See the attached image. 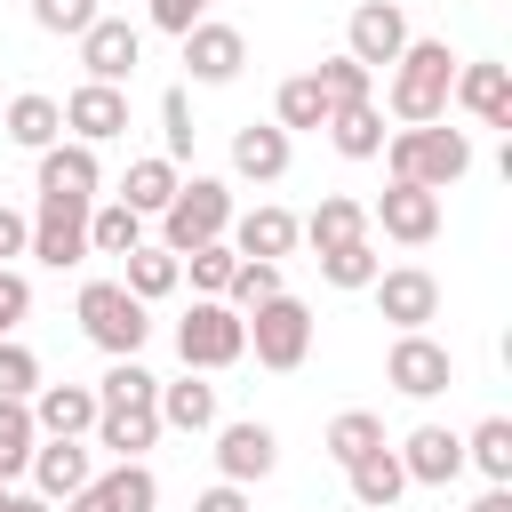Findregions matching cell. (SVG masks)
Masks as SVG:
<instances>
[{"label": "cell", "instance_id": "c3c4849f", "mask_svg": "<svg viewBox=\"0 0 512 512\" xmlns=\"http://www.w3.org/2000/svg\"><path fill=\"white\" fill-rule=\"evenodd\" d=\"M192 512H248V488H240V480H216V488H208Z\"/></svg>", "mask_w": 512, "mask_h": 512}, {"label": "cell", "instance_id": "e0dca14e", "mask_svg": "<svg viewBox=\"0 0 512 512\" xmlns=\"http://www.w3.org/2000/svg\"><path fill=\"white\" fill-rule=\"evenodd\" d=\"M400 472H408L416 488H448V480L464 472V440H456L448 424H416V432L400 440Z\"/></svg>", "mask_w": 512, "mask_h": 512}, {"label": "cell", "instance_id": "7a4b0ae2", "mask_svg": "<svg viewBox=\"0 0 512 512\" xmlns=\"http://www.w3.org/2000/svg\"><path fill=\"white\" fill-rule=\"evenodd\" d=\"M448 80H456V56L448 40H416L392 56V120L400 128H424V120H448Z\"/></svg>", "mask_w": 512, "mask_h": 512}, {"label": "cell", "instance_id": "d590c367", "mask_svg": "<svg viewBox=\"0 0 512 512\" xmlns=\"http://www.w3.org/2000/svg\"><path fill=\"white\" fill-rule=\"evenodd\" d=\"M464 464H480L488 480H512V424L504 416H480L472 440H464Z\"/></svg>", "mask_w": 512, "mask_h": 512}, {"label": "cell", "instance_id": "4dcf8cb0", "mask_svg": "<svg viewBox=\"0 0 512 512\" xmlns=\"http://www.w3.org/2000/svg\"><path fill=\"white\" fill-rule=\"evenodd\" d=\"M176 184H184V176H176V160H160V152H152V160H128V184H120V200H128L136 216H160Z\"/></svg>", "mask_w": 512, "mask_h": 512}, {"label": "cell", "instance_id": "681fc988", "mask_svg": "<svg viewBox=\"0 0 512 512\" xmlns=\"http://www.w3.org/2000/svg\"><path fill=\"white\" fill-rule=\"evenodd\" d=\"M472 512H512V480H488V496H480Z\"/></svg>", "mask_w": 512, "mask_h": 512}, {"label": "cell", "instance_id": "d4e9b609", "mask_svg": "<svg viewBox=\"0 0 512 512\" xmlns=\"http://www.w3.org/2000/svg\"><path fill=\"white\" fill-rule=\"evenodd\" d=\"M160 432H168V424H160L152 400H136V408H96V448H112V456H144Z\"/></svg>", "mask_w": 512, "mask_h": 512}, {"label": "cell", "instance_id": "bcb514c9", "mask_svg": "<svg viewBox=\"0 0 512 512\" xmlns=\"http://www.w3.org/2000/svg\"><path fill=\"white\" fill-rule=\"evenodd\" d=\"M200 16H208V0H152V24H160V32H176V40H184Z\"/></svg>", "mask_w": 512, "mask_h": 512}, {"label": "cell", "instance_id": "4316f807", "mask_svg": "<svg viewBox=\"0 0 512 512\" xmlns=\"http://www.w3.org/2000/svg\"><path fill=\"white\" fill-rule=\"evenodd\" d=\"M328 136H336L344 160H376L392 128H384V112H376V96H368V104H336V112H328Z\"/></svg>", "mask_w": 512, "mask_h": 512}, {"label": "cell", "instance_id": "2e32d148", "mask_svg": "<svg viewBox=\"0 0 512 512\" xmlns=\"http://www.w3.org/2000/svg\"><path fill=\"white\" fill-rule=\"evenodd\" d=\"M448 104H464L480 128H512V72L504 64H456Z\"/></svg>", "mask_w": 512, "mask_h": 512}, {"label": "cell", "instance_id": "60d3db41", "mask_svg": "<svg viewBox=\"0 0 512 512\" xmlns=\"http://www.w3.org/2000/svg\"><path fill=\"white\" fill-rule=\"evenodd\" d=\"M224 296H232V312H256L264 296H280V264L240 256V264H232V280H224Z\"/></svg>", "mask_w": 512, "mask_h": 512}, {"label": "cell", "instance_id": "7c38bea8", "mask_svg": "<svg viewBox=\"0 0 512 512\" xmlns=\"http://www.w3.org/2000/svg\"><path fill=\"white\" fill-rule=\"evenodd\" d=\"M136 56H144V32L128 24V16H96L88 32H80V64H88V80H128L136 72Z\"/></svg>", "mask_w": 512, "mask_h": 512}, {"label": "cell", "instance_id": "d6986e66", "mask_svg": "<svg viewBox=\"0 0 512 512\" xmlns=\"http://www.w3.org/2000/svg\"><path fill=\"white\" fill-rule=\"evenodd\" d=\"M272 464H280L272 424H256V416H248V424H224V432H216V472H224V480H240V488H248V480H264Z\"/></svg>", "mask_w": 512, "mask_h": 512}, {"label": "cell", "instance_id": "484cf974", "mask_svg": "<svg viewBox=\"0 0 512 512\" xmlns=\"http://www.w3.org/2000/svg\"><path fill=\"white\" fill-rule=\"evenodd\" d=\"M0 128H8V144H24V152H48V144L64 136V104H56V96H16V104L0 112Z\"/></svg>", "mask_w": 512, "mask_h": 512}, {"label": "cell", "instance_id": "74e56055", "mask_svg": "<svg viewBox=\"0 0 512 512\" xmlns=\"http://www.w3.org/2000/svg\"><path fill=\"white\" fill-rule=\"evenodd\" d=\"M136 400H160V376H144L136 360H112L96 376V408H136Z\"/></svg>", "mask_w": 512, "mask_h": 512}, {"label": "cell", "instance_id": "5bb4252c", "mask_svg": "<svg viewBox=\"0 0 512 512\" xmlns=\"http://www.w3.org/2000/svg\"><path fill=\"white\" fill-rule=\"evenodd\" d=\"M368 288H376V312H384L392 328H424V320L440 312V280H432L424 264H400V272H376Z\"/></svg>", "mask_w": 512, "mask_h": 512}, {"label": "cell", "instance_id": "44dd1931", "mask_svg": "<svg viewBox=\"0 0 512 512\" xmlns=\"http://www.w3.org/2000/svg\"><path fill=\"white\" fill-rule=\"evenodd\" d=\"M96 184H104L96 144H80V136L64 144V136H56V144L40 152V192H80V200H96Z\"/></svg>", "mask_w": 512, "mask_h": 512}, {"label": "cell", "instance_id": "6da1fadb", "mask_svg": "<svg viewBox=\"0 0 512 512\" xmlns=\"http://www.w3.org/2000/svg\"><path fill=\"white\" fill-rule=\"evenodd\" d=\"M384 160H392V184H424V192H448L464 168H472V136L448 128V120H424V128H392L384 136Z\"/></svg>", "mask_w": 512, "mask_h": 512}, {"label": "cell", "instance_id": "8992f818", "mask_svg": "<svg viewBox=\"0 0 512 512\" xmlns=\"http://www.w3.org/2000/svg\"><path fill=\"white\" fill-rule=\"evenodd\" d=\"M176 352H184V368H232V360L248 352V328H240L232 304L200 296V304L176 320Z\"/></svg>", "mask_w": 512, "mask_h": 512}, {"label": "cell", "instance_id": "7dc6e473", "mask_svg": "<svg viewBox=\"0 0 512 512\" xmlns=\"http://www.w3.org/2000/svg\"><path fill=\"white\" fill-rule=\"evenodd\" d=\"M24 248H32V216H16V208L0 200V264H8V256H24Z\"/></svg>", "mask_w": 512, "mask_h": 512}, {"label": "cell", "instance_id": "cb8c5ba5", "mask_svg": "<svg viewBox=\"0 0 512 512\" xmlns=\"http://www.w3.org/2000/svg\"><path fill=\"white\" fill-rule=\"evenodd\" d=\"M296 240H304V232H296L288 208H248V216L232 224V256H264V264H280Z\"/></svg>", "mask_w": 512, "mask_h": 512}, {"label": "cell", "instance_id": "4fadbf2b", "mask_svg": "<svg viewBox=\"0 0 512 512\" xmlns=\"http://www.w3.org/2000/svg\"><path fill=\"white\" fill-rule=\"evenodd\" d=\"M64 128H72L80 144H112V136H128V96H120L112 80H80V88L64 96Z\"/></svg>", "mask_w": 512, "mask_h": 512}, {"label": "cell", "instance_id": "f35d334b", "mask_svg": "<svg viewBox=\"0 0 512 512\" xmlns=\"http://www.w3.org/2000/svg\"><path fill=\"white\" fill-rule=\"evenodd\" d=\"M368 448H384V416L344 408V416L328 424V456H336V464H352V456H368Z\"/></svg>", "mask_w": 512, "mask_h": 512}, {"label": "cell", "instance_id": "603a6c76", "mask_svg": "<svg viewBox=\"0 0 512 512\" xmlns=\"http://www.w3.org/2000/svg\"><path fill=\"white\" fill-rule=\"evenodd\" d=\"M344 472H352V504H360V512H392V504H400V488H408L400 448H368V456H352Z\"/></svg>", "mask_w": 512, "mask_h": 512}, {"label": "cell", "instance_id": "f907efd6", "mask_svg": "<svg viewBox=\"0 0 512 512\" xmlns=\"http://www.w3.org/2000/svg\"><path fill=\"white\" fill-rule=\"evenodd\" d=\"M0 512H48V496H16V488L0 480Z\"/></svg>", "mask_w": 512, "mask_h": 512}, {"label": "cell", "instance_id": "b9f144b4", "mask_svg": "<svg viewBox=\"0 0 512 512\" xmlns=\"http://www.w3.org/2000/svg\"><path fill=\"white\" fill-rule=\"evenodd\" d=\"M160 136H168L160 160H192V136H200V128H192V96H184V88L160 96Z\"/></svg>", "mask_w": 512, "mask_h": 512}, {"label": "cell", "instance_id": "ba28073f", "mask_svg": "<svg viewBox=\"0 0 512 512\" xmlns=\"http://www.w3.org/2000/svg\"><path fill=\"white\" fill-rule=\"evenodd\" d=\"M384 376H392V392L432 400V392H448V384H456V360H448V344H432L424 328H400V344H392Z\"/></svg>", "mask_w": 512, "mask_h": 512}, {"label": "cell", "instance_id": "836d02e7", "mask_svg": "<svg viewBox=\"0 0 512 512\" xmlns=\"http://www.w3.org/2000/svg\"><path fill=\"white\" fill-rule=\"evenodd\" d=\"M32 440H40L32 400H0V480H16V472L32 464Z\"/></svg>", "mask_w": 512, "mask_h": 512}, {"label": "cell", "instance_id": "52a82bcc", "mask_svg": "<svg viewBox=\"0 0 512 512\" xmlns=\"http://www.w3.org/2000/svg\"><path fill=\"white\" fill-rule=\"evenodd\" d=\"M88 208L96 200H80V192H40V208H32V256L40 264H80L88 256Z\"/></svg>", "mask_w": 512, "mask_h": 512}, {"label": "cell", "instance_id": "e575fe53", "mask_svg": "<svg viewBox=\"0 0 512 512\" xmlns=\"http://www.w3.org/2000/svg\"><path fill=\"white\" fill-rule=\"evenodd\" d=\"M384 264H376V248H368V232L360 240H344V248H320V280L328 288H368Z\"/></svg>", "mask_w": 512, "mask_h": 512}, {"label": "cell", "instance_id": "f546056e", "mask_svg": "<svg viewBox=\"0 0 512 512\" xmlns=\"http://www.w3.org/2000/svg\"><path fill=\"white\" fill-rule=\"evenodd\" d=\"M296 232H304L312 248H344V240H360V232H368V208H360V200H344V192H328Z\"/></svg>", "mask_w": 512, "mask_h": 512}, {"label": "cell", "instance_id": "ffe728a7", "mask_svg": "<svg viewBox=\"0 0 512 512\" xmlns=\"http://www.w3.org/2000/svg\"><path fill=\"white\" fill-rule=\"evenodd\" d=\"M232 168H240L248 184H280V176H288V128H280V120H248V128L232 136Z\"/></svg>", "mask_w": 512, "mask_h": 512}, {"label": "cell", "instance_id": "5b68a950", "mask_svg": "<svg viewBox=\"0 0 512 512\" xmlns=\"http://www.w3.org/2000/svg\"><path fill=\"white\" fill-rule=\"evenodd\" d=\"M240 328H248V344H256V368H304V352H312V312L280 288V296H264L256 312H240Z\"/></svg>", "mask_w": 512, "mask_h": 512}, {"label": "cell", "instance_id": "9a60e30c", "mask_svg": "<svg viewBox=\"0 0 512 512\" xmlns=\"http://www.w3.org/2000/svg\"><path fill=\"white\" fill-rule=\"evenodd\" d=\"M184 64H192V80L224 88V80H240V64H248V40H240L232 24H216V16H200V24L184 32Z\"/></svg>", "mask_w": 512, "mask_h": 512}, {"label": "cell", "instance_id": "277c9868", "mask_svg": "<svg viewBox=\"0 0 512 512\" xmlns=\"http://www.w3.org/2000/svg\"><path fill=\"white\" fill-rule=\"evenodd\" d=\"M224 232H232V192L216 176H192V184L168 192V208H160V248L168 256H184L200 240H224Z\"/></svg>", "mask_w": 512, "mask_h": 512}, {"label": "cell", "instance_id": "f1b7e54d", "mask_svg": "<svg viewBox=\"0 0 512 512\" xmlns=\"http://www.w3.org/2000/svg\"><path fill=\"white\" fill-rule=\"evenodd\" d=\"M120 264H128V272H120V288H128V296H144V304L176 296V280H184V264H176L168 248H144V240H136V248L120 256Z\"/></svg>", "mask_w": 512, "mask_h": 512}, {"label": "cell", "instance_id": "8d00e7d4", "mask_svg": "<svg viewBox=\"0 0 512 512\" xmlns=\"http://www.w3.org/2000/svg\"><path fill=\"white\" fill-rule=\"evenodd\" d=\"M312 80H320V96H328V112H336V104H368V88H376V72H368L360 56H328V64L312 72Z\"/></svg>", "mask_w": 512, "mask_h": 512}, {"label": "cell", "instance_id": "8fae6325", "mask_svg": "<svg viewBox=\"0 0 512 512\" xmlns=\"http://www.w3.org/2000/svg\"><path fill=\"white\" fill-rule=\"evenodd\" d=\"M368 224H376L384 240H400V248H424V240L440 232V192H424V184H392V192L368 208Z\"/></svg>", "mask_w": 512, "mask_h": 512}, {"label": "cell", "instance_id": "1f68e13d", "mask_svg": "<svg viewBox=\"0 0 512 512\" xmlns=\"http://www.w3.org/2000/svg\"><path fill=\"white\" fill-rule=\"evenodd\" d=\"M144 240V216L128 208V200H104V208H88V256H128Z\"/></svg>", "mask_w": 512, "mask_h": 512}, {"label": "cell", "instance_id": "ac0fdd59", "mask_svg": "<svg viewBox=\"0 0 512 512\" xmlns=\"http://www.w3.org/2000/svg\"><path fill=\"white\" fill-rule=\"evenodd\" d=\"M32 424H40V440H80V432H96V384H40V392H32Z\"/></svg>", "mask_w": 512, "mask_h": 512}, {"label": "cell", "instance_id": "30bf717a", "mask_svg": "<svg viewBox=\"0 0 512 512\" xmlns=\"http://www.w3.org/2000/svg\"><path fill=\"white\" fill-rule=\"evenodd\" d=\"M400 48H408V16H400V0H360L352 24H344V56H360V64L376 72V64H392Z\"/></svg>", "mask_w": 512, "mask_h": 512}, {"label": "cell", "instance_id": "ab89813d", "mask_svg": "<svg viewBox=\"0 0 512 512\" xmlns=\"http://www.w3.org/2000/svg\"><path fill=\"white\" fill-rule=\"evenodd\" d=\"M176 264L192 272V288H200V296H224V280H232V264H240V256H232V240H200V248H184Z\"/></svg>", "mask_w": 512, "mask_h": 512}, {"label": "cell", "instance_id": "f6af8a7d", "mask_svg": "<svg viewBox=\"0 0 512 512\" xmlns=\"http://www.w3.org/2000/svg\"><path fill=\"white\" fill-rule=\"evenodd\" d=\"M24 312H32V280L0 264V336H16V320H24Z\"/></svg>", "mask_w": 512, "mask_h": 512}, {"label": "cell", "instance_id": "d6a6232c", "mask_svg": "<svg viewBox=\"0 0 512 512\" xmlns=\"http://www.w3.org/2000/svg\"><path fill=\"white\" fill-rule=\"evenodd\" d=\"M272 120L296 136V128H328V96H320V80L312 72H296V80H280V96H272Z\"/></svg>", "mask_w": 512, "mask_h": 512}, {"label": "cell", "instance_id": "ee69618b", "mask_svg": "<svg viewBox=\"0 0 512 512\" xmlns=\"http://www.w3.org/2000/svg\"><path fill=\"white\" fill-rule=\"evenodd\" d=\"M96 16H104L96 0H32V24H40V32H64V40H80Z\"/></svg>", "mask_w": 512, "mask_h": 512}, {"label": "cell", "instance_id": "7bdbcfd3", "mask_svg": "<svg viewBox=\"0 0 512 512\" xmlns=\"http://www.w3.org/2000/svg\"><path fill=\"white\" fill-rule=\"evenodd\" d=\"M32 392H40V360L16 336H0V400H32Z\"/></svg>", "mask_w": 512, "mask_h": 512}, {"label": "cell", "instance_id": "9c48e42d", "mask_svg": "<svg viewBox=\"0 0 512 512\" xmlns=\"http://www.w3.org/2000/svg\"><path fill=\"white\" fill-rule=\"evenodd\" d=\"M64 504H72V512H152V504H160V480L144 472V456H120L104 480L88 472V488L64 496Z\"/></svg>", "mask_w": 512, "mask_h": 512}, {"label": "cell", "instance_id": "7402d4cb", "mask_svg": "<svg viewBox=\"0 0 512 512\" xmlns=\"http://www.w3.org/2000/svg\"><path fill=\"white\" fill-rule=\"evenodd\" d=\"M32 480H40V496L56 504V496H80L88 488V448L80 440H32V464H24Z\"/></svg>", "mask_w": 512, "mask_h": 512}, {"label": "cell", "instance_id": "3957f363", "mask_svg": "<svg viewBox=\"0 0 512 512\" xmlns=\"http://www.w3.org/2000/svg\"><path fill=\"white\" fill-rule=\"evenodd\" d=\"M80 336H88L96 352H112V360H136L144 336H152V312H144V296H128L120 280H88V288H80Z\"/></svg>", "mask_w": 512, "mask_h": 512}, {"label": "cell", "instance_id": "83f0119b", "mask_svg": "<svg viewBox=\"0 0 512 512\" xmlns=\"http://www.w3.org/2000/svg\"><path fill=\"white\" fill-rule=\"evenodd\" d=\"M152 408H160V424H176V432H208V424H216V384H200V376L184 368L176 384H160Z\"/></svg>", "mask_w": 512, "mask_h": 512}]
</instances>
